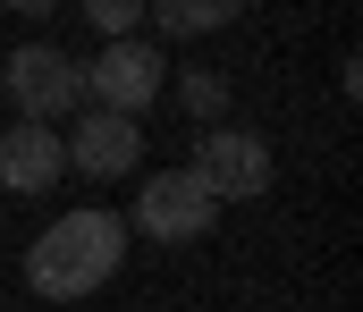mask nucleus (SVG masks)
Here are the masks:
<instances>
[{
	"label": "nucleus",
	"instance_id": "0eeeda50",
	"mask_svg": "<svg viewBox=\"0 0 363 312\" xmlns=\"http://www.w3.org/2000/svg\"><path fill=\"white\" fill-rule=\"evenodd\" d=\"M60 169H68V152H60V135H51V127L17 118V127L0 135V186H9V195H51V186H60Z\"/></svg>",
	"mask_w": 363,
	"mask_h": 312
},
{
	"label": "nucleus",
	"instance_id": "6e6552de",
	"mask_svg": "<svg viewBox=\"0 0 363 312\" xmlns=\"http://www.w3.org/2000/svg\"><path fill=\"white\" fill-rule=\"evenodd\" d=\"M237 17V0H152V25L178 42V34H211V25H228Z\"/></svg>",
	"mask_w": 363,
	"mask_h": 312
},
{
	"label": "nucleus",
	"instance_id": "7ed1b4c3",
	"mask_svg": "<svg viewBox=\"0 0 363 312\" xmlns=\"http://www.w3.org/2000/svg\"><path fill=\"white\" fill-rule=\"evenodd\" d=\"M186 169L211 186V203H254V195H271V144H262L254 127H211Z\"/></svg>",
	"mask_w": 363,
	"mask_h": 312
},
{
	"label": "nucleus",
	"instance_id": "f03ea898",
	"mask_svg": "<svg viewBox=\"0 0 363 312\" xmlns=\"http://www.w3.org/2000/svg\"><path fill=\"white\" fill-rule=\"evenodd\" d=\"M9 102H17V118H34V127L85 110V59H68L60 42H26V51H9Z\"/></svg>",
	"mask_w": 363,
	"mask_h": 312
},
{
	"label": "nucleus",
	"instance_id": "9d476101",
	"mask_svg": "<svg viewBox=\"0 0 363 312\" xmlns=\"http://www.w3.org/2000/svg\"><path fill=\"white\" fill-rule=\"evenodd\" d=\"M85 17L101 25V42H127V25H135V0H85Z\"/></svg>",
	"mask_w": 363,
	"mask_h": 312
},
{
	"label": "nucleus",
	"instance_id": "f257e3e1",
	"mask_svg": "<svg viewBox=\"0 0 363 312\" xmlns=\"http://www.w3.org/2000/svg\"><path fill=\"white\" fill-rule=\"evenodd\" d=\"M127 262V219L118 211H60L43 236H34V253H26V279H34V296H51V304H77L93 287H110V270Z\"/></svg>",
	"mask_w": 363,
	"mask_h": 312
},
{
	"label": "nucleus",
	"instance_id": "20e7f679",
	"mask_svg": "<svg viewBox=\"0 0 363 312\" xmlns=\"http://www.w3.org/2000/svg\"><path fill=\"white\" fill-rule=\"evenodd\" d=\"M211 219H220V203H211V186H203L194 169H161V178H144V195H135V228L161 236V245L203 236Z\"/></svg>",
	"mask_w": 363,
	"mask_h": 312
},
{
	"label": "nucleus",
	"instance_id": "423d86ee",
	"mask_svg": "<svg viewBox=\"0 0 363 312\" xmlns=\"http://www.w3.org/2000/svg\"><path fill=\"white\" fill-rule=\"evenodd\" d=\"M60 152H68V169H85V178H127V169L144 161V127L118 118V110H77V127L60 135Z\"/></svg>",
	"mask_w": 363,
	"mask_h": 312
},
{
	"label": "nucleus",
	"instance_id": "1a4fd4ad",
	"mask_svg": "<svg viewBox=\"0 0 363 312\" xmlns=\"http://www.w3.org/2000/svg\"><path fill=\"white\" fill-rule=\"evenodd\" d=\"M178 93H186V110H194V118H211V127H220V110H228V76L194 68V76H178Z\"/></svg>",
	"mask_w": 363,
	"mask_h": 312
},
{
	"label": "nucleus",
	"instance_id": "39448f33",
	"mask_svg": "<svg viewBox=\"0 0 363 312\" xmlns=\"http://www.w3.org/2000/svg\"><path fill=\"white\" fill-rule=\"evenodd\" d=\"M161 68H169V59H161L152 42H135V34H127V42H110L101 59H85V102H93V110H118V118H135V110L161 93Z\"/></svg>",
	"mask_w": 363,
	"mask_h": 312
}]
</instances>
